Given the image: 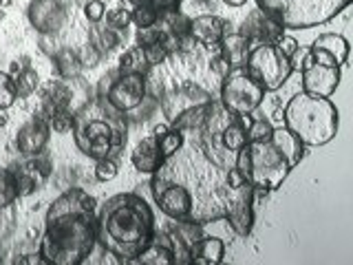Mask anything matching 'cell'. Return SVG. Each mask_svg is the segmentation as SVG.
I'll return each mask as SVG.
<instances>
[{
  "label": "cell",
  "instance_id": "obj_46",
  "mask_svg": "<svg viewBox=\"0 0 353 265\" xmlns=\"http://www.w3.org/2000/svg\"><path fill=\"white\" fill-rule=\"evenodd\" d=\"M194 3H208V0H194Z\"/></svg>",
  "mask_w": 353,
  "mask_h": 265
},
{
  "label": "cell",
  "instance_id": "obj_2",
  "mask_svg": "<svg viewBox=\"0 0 353 265\" xmlns=\"http://www.w3.org/2000/svg\"><path fill=\"white\" fill-rule=\"evenodd\" d=\"M95 228L97 243L121 263L137 259L157 235L152 208L137 193H119L106 199L95 210Z\"/></svg>",
  "mask_w": 353,
  "mask_h": 265
},
{
  "label": "cell",
  "instance_id": "obj_38",
  "mask_svg": "<svg viewBox=\"0 0 353 265\" xmlns=\"http://www.w3.org/2000/svg\"><path fill=\"white\" fill-rule=\"evenodd\" d=\"M274 47L279 49V51L285 55V58H292V55L296 53V49L301 47V44H298V40H296V38H292V36H287V33H283V36L276 38Z\"/></svg>",
  "mask_w": 353,
  "mask_h": 265
},
{
  "label": "cell",
  "instance_id": "obj_47",
  "mask_svg": "<svg viewBox=\"0 0 353 265\" xmlns=\"http://www.w3.org/2000/svg\"><path fill=\"white\" fill-rule=\"evenodd\" d=\"M0 252H3V250H0Z\"/></svg>",
  "mask_w": 353,
  "mask_h": 265
},
{
  "label": "cell",
  "instance_id": "obj_22",
  "mask_svg": "<svg viewBox=\"0 0 353 265\" xmlns=\"http://www.w3.org/2000/svg\"><path fill=\"white\" fill-rule=\"evenodd\" d=\"M152 66L146 60V51H143L141 44L130 47L126 53H121L119 64H117V73H130V75H146Z\"/></svg>",
  "mask_w": 353,
  "mask_h": 265
},
{
  "label": "cell",
  "instance_id": "obj_19",
  "mask_svg": "<svg viewBox=\"0 0 353 265\" xmlns=\"http://www.w3.org/2000/svg\"><path fill=\"white\" fill-rule=\"evenodd\" d=\"M270 144L283 155L285 161L290 164V168H296V166L301 164V159L305 157V144L298 139L290 128H285V126L272 128Z\"/></svg>",
  "mask_w": 353,
  "mask_h": 265
},
{
  "label": "cell",
  "instance_id": "obj_28",
  "mask_svg": "<svg viewBox=\"0 0 353 265\" xmlns=\"http://www.w3.org/2000/svg\"><path fill=\"white\" fill-rule=\"evenodd\" d=\"M130 18H132V25H135L137 29L152 27L159 22V11L148 7V5H135L130 11Z\"/></svg>",
  "mask_w": 353,
  "mask_h": 265
},
{
  "label": "cell",
  "instance_id": "obj_26",
  "mask_svg": "<svg viewBox=\"0 0 353 265\" xmlns=\"http://www.w3.org/2000/svg\"><path fill=\"white\" fill-rule=\"evenodd\" d=\"M183 141H185V132L179 128H172V126L165 130L161 137H157V146H159L163 161L168 157H172V155L183 146Z\"/></svg>",
  "mask_w": 353,
  "mask_h": 265
},
{
  "label": "cell",
  "instance_id": "obj_40",
  "mask_svg": "<svg viewBox=\"0 0 353 265\" xmlns=\"http://www.w3.org/2000/svg\"><path fill=\"white\" fill-rule=\"evenodd\" d=\"M18 263H22V265H33V263H44V259L40 257V252H38V254H27V257L18 259Z\"/></svg>",
  "mask_w": 353,
  "mask_h": 265
},
{
  "label": "cell",
  "instance_id": "obj_44",
  "mask_svg": "<svg viewBox=\"0 0 353 265\" xmlns=\"http://www.w3.org/2000/svg\"><path fill=\"white\" fill-rule=\"evenodd\" d=\"M7 124V115H0V126H5Z\"/></svg>",
  "mask_w": 353,
  "mask_h": 265
},
{
  "label": "cell",
  "instance_id": "obj_9",
  "mask_svg": "<svg viewBox=\"0 0 353 265\" xmlns=\"http://www.w3.org/2000/svg\"><path fill=\"white\" fill-rule=\"evenodd\" d=\"M99 95L108 99V104L117 108L119 113L130 115L135 113L148 97V80L146 75H130V73H113V77L99 86Z\"/></svg>",
  "mask_w": 353,
  "mask_h": 265
},
{
  "label": "cell",
  "instance_id": "obj_43",
  "mask_svg": "<svg viewBox=\"0 0 353 265\" xmlns=\"http://www.w3.org/2000/svg\"><path fill=\"white\" fill-rule=\"evenodd\" d=\"M274 119H276V121H281V124H283V110H281V108H274Z\"/></svg>",
  "mask_w": 353,
  "mask_h": 265
},
{
  "label": "cell",
  "instance_id": "obj_30",
  "mask_svg": "<svg viewBox=\"0 0 353 265\" xmlns=\"http://www.w3.org/2000/svg\"><path fill=\"white\" fill-rule=\"evenodd\" d=\"M16 91H18V95H31V93H36V88H38V84H40V77H38V73L33 71V69H22V73L16 77Z\"/></svg>",
  "mask_w": 353,
  "mask_h": 265
},
{
  "label": "cell",
  "instance_id": "obj_6",
  "mask_svg": "<svg viewBox=\"0 0 353 265\" xmlns=\"http://www.w3.org/2000/svg\"><path fill=\"white\" fill-rule=\"evenodd\" d=\"M351 0H256V7L283 29H314L334 20Z\"/></svg>",
  "mask_w": 353,
  "mask_h": 265
},
{
  "label": "cell",
  "instance_id": "obj_7",
  "mask_svg": "<svg viewBox=\"0 0 353 265\" xmlns=\"http://www.w3.org/2000/svg\"><path fill=\"white\" fill-rule=\"evenodd\" d=\"M245 71L265 88V93L283 88L294 73L290 58H285L274 44H252L245 60Z\"/></svg>",
  "mask_w": 353,
  "mask_h": 265
},
{
  "label": "cell",
  "instance_id": "obj_20",
  "mask_svg": "<svg viewBox=\"0 0 353 265\" xmlns=\"http://www.w3.org/2000/svg\"><path fill=\"white\" fill-rule=\"evenodd\" d=\"M225 259V243L219 237H201L190 248V263L194 265H219Z\"/></svg>",
  "mask_w": 353,
  "mask_h": 265
},
{
  "label": "cell",
  "instance_id": "obj_15",
  "mask_svg": "<svg viewBox=\"0 0 353 265\" xmlns=\"http://www.w3.org/2000/svg\"><path fill=\"white\" fill-rule=\"evenodd\" d=\"M225 33H228V22L219 16L203 14L190 20V38L196 44H203L212 53L221 51V40H223Z\"/></svg>",
  "mask_w": 353,
  "mask_h": 265
},
{
  "label": "cell",
  "instance_id": "obj_16",
  "mask_svg": "<svg viewBox=\"0 0 353 265\" xmlns=\"http://www.w3.org/2000/svg\"><path fill=\"white\" fill-rule=\"evenodd\" d=\"M49 121L44 117H36L33 115L25 126L18 130L16 135V144H18V150L22 155H27V157H33V155H40L44 150L49 141Z\"/></svg>",
  "mask_w": 353,
  "mask_h": 265
},
{
  "label": "cell",
  "instance_id": "obj_27",
  "mask_svg": "<svg viewBox=\"0 0 353 265\" xmlns=\"http://www.w3.org/2000/svg\"><path fill=\"white\" fill-rule=\"evenodd\" d=\"M18 91H16V82L7 71H0V110H7L16 104Z\"/></svg>",
  "mask_w": 353,
  "mask_h": 265
},
{
  "label": "cell",
  "instance_id": "obj_36",
  "mask_svg": "<svg viewBox=\"0 0 353 265\" xmlns=\"http://www.w3.org/2000/svg\"><path fill=\"white\" fill-rule=\"evenodd\" d=\"M49 128L53 132H60V135H64V132H71V128H73V115L71 113H55L49 119Z\"/></svg>",
  "mask_w": 353,
  "mask_h": 265
},
{
  "label": "cell",
  "instance_id": "obj_29",
  "mask_svg": "<svg viewBox=\"0 0 353 265\" xmlns=\"http://www.w3.org/2000/svg\"><path fill=\"white\" fill-rule=\"evenodd\" d=\"M55 60H58L55 66H58V71L64 80H71V77H77V73H80V60H77L69 49H64Z\"/></svg>",
  "mask_w": 353,
  "mask_h": 265
},
{
  "label": "cell",
  "instance_id": "obj_10",
  "mask_svg": "<svg viewBox=\"0 0 353 265\" xmlns=\"http://www.w3.org/2000/svg\"><path fill=\"white\" fill-rule=\"evenodd\" d=\"M152 199L159 206L161 213L168 219H190L192 221V195L188 193V188L181 186L179 181L170 179L161 173H152Z\"/></svg>",
  "mask_w": 353,
  "mask_h": 265
},
{
  "label": "cell",
  "instance_id": "obj_1",
  "mask_svg": "<svg viewBox=\"0 0 353 265\" xmlns=\"http://www.w3.org/2000/svg\"><path fill=\"white\" fill-rule=\"evenodd\" d=\"M97 199L71 188L47 210V228L40 239V257L53 265H80L97 243Z\"/></svg>",
  "mask_w": 353,
  "mask_h": 265
},
{
  "label": "cell",
  "instance_id": "obj_14",
  "mask_svg": "<svg viewBox=\"0 0 353 265\" xmlns=\"http://www.w3.org/2000/svg\"><path fill=\"white\" fill-rule=\"evenodd\" d=\"M239 33L243 38H248L250 44H274L276 38L285 33V29L272 16H268L263 9L256 7L245 20H243Z\"/></svg>",
  "mask_w": 353,
  "mask_h": 265
},
{
  "label": "cell",
  "instance_id": "obj_5",
  "mask_svg": "<svg viewBox=\"0 0 353 265\" xmlns=\"http://www.w3.org/2000/svg\"><path fill=\"white\" fill-rule=\"evenodd\" d=\"M234 168L254 190H265V193H272L276 188H281L283 181L287 179V175L292 173L290 164L272 146L270 139L248 141L236 153Z\"/></svg>",
  "mask_w": 353,
  "mask_h": 265
},
{
  "label": "cell",
  "instance_id": "obj_34",
  "mask_svg": "<svg viewBox=\"0 0 353 265\" xmlns=\"http://www.w3.org/2000/svg\"><path fill=\"white\" fill-rule=\"evenodd\" d=\"M143 51H146V60H148L150 66H159V64H163L165 60L170 58V53H168V49L163 47V42L146 44V47H143Z\"/></svg>",
  "mask_w": 353,
  "mask_h": 265
},
{
  "label": "cell",
  "instance_id": "obj_37",
  "mask_svg": "<svg viewBox=\"0 0 353 265\" xmlns=\"http://www.w3.org/2000/svg\"><path fill=\"white\" fill-rule=\"evenodd\" d=\"M128 3L135 7V5H148L152 9H157L159 14L163 11H172V9H179V3L181 0H128Z\"/></svg>",
  "mask_w": 353,
  "mask_h": 265
},
{
  "label": "cell",
  "instance_id": "obj_42",
  "mask_svg": "<svg viewBox=\"0 0 353 265\" xmlns=\"http://www.w3.org/2000/svg\"><path fill=\"white\" fill-rule=\"evenodd\" d=\"M223 3L230 5V7H236V9H239V7H245V5H248V0H223Z\"/></svg>",
  "mask_w": 353,
  "mask_h": 265
},
{
  "label": "cell",
  "instance_id": "obj_45",
  "mask_svg": "<svg viewBox=\"0 0 353 265\" xmlns=\"http://www.w3.org/2000/svg\"><path fill=\"white\" fill-rule=\"evenodd\" d=\"M0 5H3V7H9V5H11V0H0Z\"/></svg>",
  "mask_w": 353,
  "mask_h": 265
},
{
  "label": "cell",
  "instance_id": "obj_12",
  "mask_svg": "<svg viewBox=\"0 0 353 265\" xmlns=\"http://www.w3.org/2000/svg\"><path fill=\"white\" fill-rule=\"evenodd\" d=\"M301 75H303V93L318 95V97H331L342 80L340 66L318 64L314 60L305 66Z\"/></svg>",
  "mask_w": 353,
  "mask_h": 265
},
{
  "label": "cell",
  "instance_id": "obj_23",
  "mask_svg": "<svg viewBox=\"0 0 353 265\" xmlns=\"http://www.w3.org/2000/svg\"><path fill=\"white\" fill-rule=\"evenodd\" d=\"M219 141L223 144V148H228L230 153H239L243 146H245L248 144V128L239 121V115L232 117L223 126V130L219 132Z\"/></svg>",
  "mask_w": 353,
  "mask_h": 265
},
{
  "label": "cell",
  "instance_id": "obj_11",
  "mask_svg": "<svg viewBox=\"0 0 353 265\" xmlns=\"http://www.w3.org/2000/svg\"><path fill=\"white\" fill-rule=\"evenodd\" d=\"M221 206H223V219H228L230 228L239 237H248L254 228V188L243 181L241 186H228L221 193Z\"/></svg>",
  "mask_w": 353,
  "mask_h": 265
},
{
  "label": "cell",
  "instance_id": "obj_31",
  "mask_svg": "<svg viewBox=\"0 0 353 265\" xmlns=\"http://www.w3.org/2000/svg\"><path fill=\"white\" fill-rule=\"evenodd\" d=\"M119 175V166L113 157H104V159H97L95 161V179L97 181H113L115 177Z\"/></svg>",
  "mask_w": 353,
  "mask_h": 265
},
{
  "label": "cell",
  "instance_id": "obj_4",
  "mask_svg": "<svg viewBox=\"0 0 353 265\" xmlns=\"http://www.w3.org/2000/svg\"><path fill=\"white\" fill-rule=\"evenodd\" d=\"M338 108L329 97L296 93L283 110V126L305 146H325L338 132Z\"/></svg>",
  "mask_w": 353,
  "mask_h": 265
},
{
  "label": "cell",
  "instance_id": "obj_35",
  "mask_svg": "<svg viewBox=\"0 0 353 265\" xmlns=\"http://www.w3.org/2000/svg\"><path fill=\"white\" fill-rule=\"evenodd\" d=\"M84 16L88 22L97 25V22H102L106 16V5L102 3V0H88V3L84 5Z\"/></svg>",
  "mask_w": 353,
  "mask_h": 265
},
{
  "label": "cell",
  "instance_id": "obj_33",
  "mask_svg": "<svg viewBox=\"0 0 353 265\" xmlns=\"http://www.w3.org/2000/svg\"><path fill=\"white\" fill-rule=\"evenodd\" d=\"M270 135H272L270 119H252V124L248 128V141H263L270 139Z\"/></svg>",
  "mask_w": 353,
  "mask_h": 265
},
{
  "label": "cell",
  "instance_id": "obj_8",
  "mask_svg": "<svg viewBox=\"0 0 353 265\" xmlns=\"http://www.w3.org/2000/svg\"><path fill=\"white\" fill-rule=\"evenodd\" d=\"M265 97V88L245 71V66H234L223 75L221 84V106L232 115H252Z\"/></svg>",
  "mask_w": 353,
  "mask_h": 265
},
{
  "label": "cell",
  "instance_id": "obj_24",
  "mask_svg": "<svg viewBox=\"0 0 353 265\" xmlns=\"http://www.w3.org/2000/svg\"><path fill=\"white\" fill-rule=\"evenodd\" d=\"M163 239V237H161ZM130 263H143V265H172V250L165 241H159V237L154 235L152 243L143 250L137 259H132Z\"/></svg>",
  "mask_w": 353,
  "mask_h": 265
},
{
  "label": "cell",
  "instance_id": "obj_32",
  "mask_svg": "<svg viewBox=\"0 0 353 265\" xmlns=\"http://www.w3.org/2000/svg\"><path fill=\"white\" fill-rule=\"evenodd\" d=\"M106 18V27L113 29V31H124L132 18H130V9H124V7H117V9H110L108 14L104 16Z\"/></svg>",
  "mask_w": 353,
  "mask_h": 265
},
{
  "label": "cell",
  "instance_id": "obj_21",
  "mask_svg": "<svg viewBox=\"0 0 353 265\" xmlns=\"http://www.w3.org/2000/svg\"><path fill=\"white\" fill-rule=\"evenodd\" d=\"M252 49V44L248 38H243L241 33H225L221 40V55L230 62V66H245L248 53Z\"/></svg>",
  "mask_w": 353,
  "mask_h": 265
},
{
  "label": "cell",
  "instance_id": "obj_39",
  "mask_svg": "<svg viewBox=\"0 0 353 265\" xmlns=\"http://www.w3.org/2000/svg\"><path fill=\"white\" fill-rule=\"evenodd\" d=\"M210 69H212L216 75L223 77V75L232 69V66H230V62H228V60L223 58V55H221V51H219V53L212 55V60H210Z\"/></svg>",
  "mask_w": 353,
  "mask_h": 265
},
{
  "label": "cell",
  "instance_id": "obj_25",
  "mask_svg": "<svg viewBox=\"0 0 353 265\" xmlns=\"http://www.w3.org/2000/svg\"><path fill=\"white\" fill-rule=\"evenodd\" d=\"M16 199H18V186H16L14 170L0 168V210L16 204Z\"/></svg>",
  "mask_w": 353,
  "mask_h": 265
},
{
  "label": "cell",
  "instance_id": "obj_18",
  "mask_svg": "<svg viewBox=\"0 0 353 265\" xmlns=\"http://www.w3.org/2000/svg\"><path fill=\"white\" fill-rule=\"evenodd\" d=\"M130 161H132V166H135V170H139L143 175L157 173L163 164V157H161L159 146H157V137L148 135V137L139 139L137 146L130 153Z\"/></svg>",
  "mask_w": 353,
  "mask_h": 265
},
{
  "label": "cell",
  "instance_id": "obj_41",
  "mask_svg": "<svg viewBox=\"0 0 353 265\" xmlns=\"http://www.w3.org/2000/svg\"><path fill=\"white\" fill-rule=\"evenodd\" d=\"M168 128H170V124H157V126L152 128V135H154V137H161Z\"/></svg>",
  "mask_w": 353,
  "mask_h": 265
},
{
  "label": "cell",
  "instance_id": "obj_13",
  "mask_svg": "<svg viewBox=\"0 0 353 265\" xmlns=\"http://www.w3.org/2000/svg\"><path fill=\"white\" fill-rule=\"evenodd\" d=\"M349 42L347 38H342L340 33H320V36L312 42L309 47V55L318 64L327 66H342L349 60Z\"/></svg>",
  "mask_w": 353,
  "mask_h": 265
},
{
  "label": "cell",
  "instance_id": "obj_3",
  "mask_svg": "<svg viewBox=\"0 0 353 265\" xmlns=\"http://www.w3.org/2000/svg\"><path fill=\"white\" fill-rule=\"evenodd\" d=\"M71 132L77 148L91 159L113 157L126 146V115L97 93L73 115Z\"/></svg>",
  "mask_w": 353,
  "mask_h": 265
},
{
  "label": "cell",
  "instance_id": "obj_17",
  "mask_svg": "<svg viewBox=\"0 0 353 265\" xmlns=\"http://www.w3.org/2000/svg\"><path fill=\"white\" fill-rule=\"evenodd\" d=\"M31 25L42 33H53L62 27L64 9L58 0H33L29 7Z\"/></svg>",
  "mask_w": 353,
  "mask_h": 265
}]
</instances>
